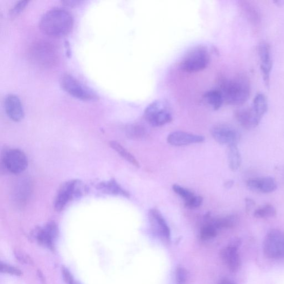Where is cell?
Returning <instances> with one entry per match:
<instances>
[{
  "mask_svg": "<svg viewBox=\"0 0 284 284\" xmlns=\"http://www.w3.org/2000/svg\"><path fill=\"white\" fill-rule=\"evenodd\" d=\"M29 1H19L12 7L9 12L11 18H15L18 16L26 8L28 5Z\"/></svg>",
  "mask_w": 284,
  "mask_h": 284,
  "instance_id": "obj_28",
  "label": "cell"
},
{
  "mask_svg": "<svg viewBox=\"0 0 284 284\" xmlns=\"http://www.w3.org/2000/svg\"><path fill=\"white\" fill-rule=\"evenodd\" d=\"M211 133L215 140L221 144L228 146L237 145L240 140L241 135L238 130L226 124H218L214 126Z\"/></svg>",
  "mask_w": 284,
  "mask_h": 284,
  "instance_id": "obj_11",
  "label": "cell"
},
{
  "mask_svg": "<svg viewBox=\"0 0 284 284\" xmlns=\"http://www.w3.org/2000/svg\"><path fill=\"white\" fill-rule=\"evenodd\" d=\"M172 188L173 190L177 194V195L185 199V202L190 200L194 196H195L192 192L183 188L181 186L175 184L173 185Z\"/></svg>",
  "mask_w": 284,
  "mask_h": 284,
  "instance_id": "obj_29",
  "label": "cell"
},
{
  "mask_svg": "<svg viewBox=\"0 0 284 284\" xmlns=\"http://www.w3.org/2000/svg\"><path fill=\"white\" fill-rule=\"evenodd\" d=\"M187 276H188V273L186 270L182 268L179 267L176 270V280L179 284H184L187 279Z\"/></svg>",
  "mask_w": 284,
  "mask_h": 284,
  "instance_id": "obj_31",
  "label": "cell"
},
{
  "mask_svg": "<svg viewBox=\"0 0 284 284\" xmlns=\"http://www.w3.org/2000/svg\"><path fill=\"white\" fill-rule=\"evenodd\" d=\"M147 130L141 126L135 125L130 126L127 130L128 136L134 140H140L145 135Z\"/></svg>",
  "mask_w": 284,
  "mask_h": 284,
  "instance_id": "obj_27",
  "label": "cell"
},
{
  "mask_svg": "<svg viewBox=\"0 0 284 284\" xmlns=\"http://www.w3.org/2000/svg\"><path fill=\"white\" fill-rule=\"evenodd\" d=\"M110 145L118 154L124 159H125L126 161L135 166L136 167H140V163L137 160L136 158L129 153L127 150L122 146L120 143L115 141H112L110 142Z\"/></svg>",
  "mask_w": 284,
  "mask_h": 284,
  "instance_id": "obj_23",
  "label": "cell"
},
{
  "mask_svg": "<svg viewBox=\"0 0 284 284\" xmlns=\"http://www.w3.org/2000/svg\"><path fill=\"white\" fill-rule=\"evenodd\" d=\"M4 106L7 115L11 120L20 122L24 119V110L18 97L10 94L7 96L4 101Z\"/></svg>",
  "mask_w": 284,
  "mask_h": 284,
  "instance_id": "obj_15",
  "label": "cell"
},
{
  "mask_svg": "<svg viewBox=\"0 0 284 284\" xmlns=\"http://www.w3.org/2000/svg\"><path fill=\"white\" fill-rule=\"evenodd\" d=\"M242 10H244L247 17L254 25H258L259 23L260 17L259 12L256 10L255 7L252 4L247 2H243V4H242Z\"/></svg>",
  "mask_w": 284,
  "mask_h": 284,
  "instance_id": "obj_24",
  "label": "cell"
},
{
  "mask_svg": "<svg viewBox=\"0 0 284 284\" xmlns=\"http://www.w3.org/2000/svg\"><path fill=\"white\" fill-rule=\"evenodd\" d=\"M150 223L154 232L165 240H169L171 231L162 214L156 209H152L148 212Z\"/></svg>",
  "mask_w": 284,
  "mask_h": 284,
  "instance_id": "obj_13",
  "label": "cell"
},
{
  "mask_svg": "<svg viewBox=\"0 0 284 284\" xmlns=\"http://www.w3.org/2000/svg\"><path fill=\"white\" fill-rule=\"evenodd\" d=\"M211 55L204 45L194 47L187 52L180 62V70L186 73H196L205 70L209 66Z\"/></svg>",
  "mask_w": 284,
  "mask_h": 284,
  "instance_id": "obj_3",
  "label": "cell"
},
{
  "mask_svg": "<svg viewBox=\"0 0 284 284\" xmlns=\"http://www.w3.org/2000/svg\"><path fill=\"white\" fill-rule=\"evenodd\" d=\"M233 282L228 280V279H224L223 280H221L218 284H233Z\"/></svg>",
  "mask_w": 284,
  "mask_h": 284,
  "instance_id": "obj_36",
  "label": "cell"
},
{
  "mask_svg": "<svg viewBox=\"0 0 284 284\" xmlns=\"http://www.w3.org/2000/svg\"><path fill=\"white\" fill-rule=\"evenodd\" d=\"M203 100L206 105L214 110H219L224 103L222 94L218 88L212 89L205 92Z\"/></svg>",
  "mask_w": 284,
  "mask_h": 284,
  "instance_id": "obj_19",
  "label": "cell"
},
{
  "mask_svg": "<svg viewBox=\"0 0 284 284\" xmlns=\"http://www.w3.org/2000/svg\"><path fill=\"white\" fill-rule=\"evenodd\" d=\"M239 222L237 215H230L215 220L213 225L218 229H228L236 226Z\"/></svg>",
  "mask_w": 284,
  "mask_h": 284,
  "instance_id": "obj_22",
  "label": "cell"
},
{
  "mask_svg": "<svg viewBox=\"0 0 284 284\" xmlns=\"http://www.w3.org/2000/svg\"><path fill=\"white\" fill-rule=\"evenodd\" d=\"M60 86L73 98L84 101H96L98 96L87 86L81 84L70 74H66L60 79Z\"/></svg>",
  "mask_w": 284,
  "mask_h": 284,
  "instance_id": "obj_6",
  "label": "cell"
},
{
  "mask_svg": "<svg viewBox=\"0 0 284 284\" xmlns=\"http://www.w3.org/2000/svg\"><path fill=\"white\" fill-rule=\"evenodd\" d=\"M217 229L213 224L204 226L200 231V238L203 240L212 239L217 236Z\"/></svg>",
  "mask_w": 284,
  "mask_h": 284,
  "instance_id": "obj_26",
  "label": "cell"
},
{
  "mask_svg": "<svg viewBox=\"0 0 284 284\" xmlns=\"http://www.w3.org/2000/svg\"><path fill=\"white\" fill-rule=\"evenodd\" d=\"M29 54L34 64L44 68L53 67L56 65L59 61L56 48L46 41H38L33 44Z\"/></svg>",
  "mask_w": 284,
  "mask_h": 284,
  "instance_id": "obj_4",
  "label": "cell"
},
{
  "mask_svg": "<svg viewBox=\"0 0 284 284\" xmlns=\"http://www.w3.org/2000/svg\"><path fill=\"white\" fill-rule=\"evenodd\" d=\"M227 155L229 167L233 171L238 170L240 167L241 157L237 145H232L228 146Z\"/></svg>",
  "mask_w": 284,
  "mask_h": 284,
  "instance_id": "obj_21",
  "label": "cell"
},
{
  "mask_svg": "<svg viewBox=\"0 0 284 284\" xmlns=\"http://www.w3.org/2000/svg\"><path fill=\"white\" fill-rule=\"evenodd\" d=\"M276 215L275 207L272 204H268L256 210L254 216L256 218L266 219L275 217Z\"/></svg>",
  "mask_w": 284,
  "mask_h": 284,
  "instance_id": "obj_25",
  "label": "cell"
},
{
  "mask_svg": "<svg viewBox=\"0 0 284 284\" xmlns=\"http://www.w3.org/2000/svg\"><path fill=\"white\" fill-rule=\"evenodd\" d=\"M99 188L105 193L112 194L115 195H120L126 198H129V193L117 183L115 180H110V181L101 183Z\"/></svg>",
  "mask_w": 284,
  "mask_h": 284,
  "instance_id": "obj_20",
  "label": "cell"
},
{
  "mask_svg": "<svg viewBox=\"0 0 284 284\" xmlns=\"http://www.w3.org/2000/svg\"><path fill=\"white\" fill-rule=\"evenodd\" d=\"M40 29L46 35L54 38L64 37L71 32L73 18L67 10L56 8L46 12L41 17Z\"/></svg>",
  "mask_w": 284,
  "mask_h": 284,
  "instance_id": "obj_1",
  "label": "cell"
},
{
  "mask_svg": "<svg viewBox=\"0 0 284 284\" xmlns=\"http://www.w3.org/2000/svg\"><path fill=\"white\" fill-rule=\"evenodd\" d=\"M203 198L200 196H194L190 200L186 201L185 203L186 207L190 209H196L202 205Z\"/></svg>",
  "mask_w": 284,
  "mask_h": 284,
  "instance_id": "obj_30",
  "label": "cell"
},
{
  "mask_svg": "<svg viewBox=\"0 0 284 284\" xmlns=\"http://www.w3.org/2000/svg\"><path fill=\"white\" fill-rule=\"evenodd\" d=\"M241 244V239L235 238L220 252L221 260L232 272H237L241 266V259L239 254Z\"/></svg>",
  "mask_w": 284,
  "mask_h": 284,
  "instance_id": "obj_8",
  "label": "cell"
},
{
  "mask_svg": "<svg viewBox=\"0 0 284 284\" xmlns=\"http://www.w3.org/2000/svg\"><path fill=\"white\" fill-rule=\"evenodd\" d=\"M67 284H80L78 281H75L74 278H73L71 280L69 281Z\"/></svg>",
  "mask_w": 284,
  "mask_h": 284,
  "instance_id": "obj_37",
  "label": "cell"
},
{
  "mask_svg": "<svg viewBox=\"0 0 284 284\" xmlns=\"http://www.w3.org/2000/svg\"><path fill=\"white\" fill-rule=\"evenodd\" d=\"M247 185L248 188L252 191L263 193L273 192L278 188L275 179L270 177L249 179Z\"/></svg>",
  "mask_w": 284,
  "mask_h": 284,
  "instance_id": "obj_17",
  "label": "cell"
},
{
  "mask_svg": "<svg viewBox=\"0 0 284 284\" xmlns=\"http://www.w3.org/2000/svg\"><path fill=\"white\" fill-rule=\"evenodd\" d=\"M246 211L248 213L251 211L255 205V201L251 198L245 199Z\"/></svg>",
  "mask_w": 284,
  "mask_h": 284,
  "instance_id": "obj_33",
  "label": "cell"
},
{
  "mask_svg": "<svg viewBox=\"0 0 284 284\" xmlns=\"http://www.w3.org/2000/svg\"><path fill=\"white\" fill-rule=\"evenodd\" d=\"M235 116L240 125L248 129L257 127L263 117L252 106L237 110Z\"/></svg>",
  "mask_w": 284,
  "mask_h": 284,
  "instance_id": "obj_14",
  "label": "cell"
},
{
  "mask_svg": "<svg viewBox=\"0 0 284 284\" xmlns=\"http://www.w3.org/2000/svg\"><path fill=\"white\" fill-rule=\"evenodd\" d=\"M5 168L13 174H19L27 167V159L24 152L17 149L6 151L3 158Z\"/></svg>",
  "mask_w": 284,
  "mask_h": 284,
  "instance_id": "obj_10",
  "label": "cell"
},
{
  "mask_svg": "<svg viewBox=\"0 0 284 284\" xmlns=\"http://www.w3.org/2000/svg\"><path fill=\"white\" fill-rule=\"evenodd\" d=\"M81 183L78 181H70L62 185L55 198L54 206L57 211L63 210L66 205L80 193Z\"/></svg>",
  "mask_w": 284,
  "mask_h": 284,
  "instance_id": "obj_9",
  "label": "cell"
},
{
  "mask_svg": "<svg viewBox=\"0 0 284 284\" xmlns=\"http://www.w3.org/2000/svg\"><path fill=\"white\" fill-rule=\"evenodd\" d=\"M217 88L222 94L224 102L228 105L241 106L250 97V83L243 75L231 79H221Z\"/></svg>",
  "mask_w": 284,
  "mask_h": 284,
  "instance_id": "obj_2",
  "label": "cell"
},
{
  "mask_svg": "<svg viewBox=\"0 0 284 284\" xmlns=\"http://www.w3.org/2000/svg\"><path fill=\"white\" fill-rule=\"evenodd\" d=\"M1 272L2 273H8L16 276H21L22 275V272L20 269L6 264H3V263H2L1 264Z\"/></svg>",
  "mask_w": 284,
  "mask_h": 284,
  "instance_id": "obj_32",
  "label": "cell"
},
{
  "mask_svg": "<svg viewBox=\"0 0 284 284\" xmlns=\"http://www.w3.org/2000/svg\"><path fill=\"white\" fill-rule=\"evenodd\" d=\"M58 235V229L53 222L48 223L44 228H40L36 234L38 242L41 245L53 250V240Z\"/></svg>",
  "mask_w": 284,
  "mask_h": 284,
  "instance_id": "obj_18",
  "label": "cell"
},
{
  "mask_svg": "<svg viewBox=\"0 0 284 284\" xmlns=\"http://www.w3.org/2000/svg\"><path fill=\"white\" fill-rule=\"evenodd\" d=\"M144 117L152 126L160 127L172 122L169 104L164 100H157L145 108Z\"/></svg>",
  "mask_w": 284,
  "mask_h": 284,
  "instance_id": "obj_5",
  "label": "cell"
},
{
  "mask_svg": "<svg viewBox=\"0 0 284 284\" xmlns=\"http://www.w3.org/2000/svg\"><path fill=\"white\" fill-rule=\"evenodd\" d=\"M204 140L205 138L202 136L186 133L182 131H174L170 134L167 138L168 142L175 146H183V145L191 144L200 143Z\"/></svg>",
  "mask_w": 284,
  "mask_h": 284,
  "instance_id": "obj_16",
  "label": "cell"
},
{
  "mask_svg": "<svg viewBox=\"0 0 284 284\" xmlns=\"http://www.w3.org/2000/svg\"><path fill=\"white\" fill-rule=\"evenodd\" d=\"M263 249L268 258L278 259L284 258V232L278 229L269 231L263 244Z\"/></svg>",
  "mask_w": 284,
  "mask_h": 284,
  "instance_id": "obj_7",
  "label": "cell"
},
{
  "mask_svg": "<svg viewBox=\"0 0 284 284\" xmlns=\"http://www.w3.org/2000/svg\"><path fill=\"white\" fill-rule=\"evenodd\" d=\"M258 54L263 81L266 88L269 89L270 86V74L273 67L271 50L269 45L264 42L260 44Z\"/></svg>",
  "mask_w": 284,
  "mask_h": 284,
  "instance_id": "obj_12",
  "label": "cell"
},
{
  "mask_svg": "<svg viewBox=\"0 0 284 284\" xmlns=\"http://www.w3.org/2000/svg\"><path fill=\"white\" fill-rule=\"evenodd\" d=\"M274 4H277V5L281 6L284 5V1H278L274 2Z\"/></svg>",
  "mask_w": 284,
  "mask_h": 284,
  "instance_id": "obj_38",
  "label": "cell"
},
{
  "mask_svg": "<svg viewBox=\"0 0 284 284\" xmlns=\"http://www.w3.org/2000/svg\"><path fill=\"white\" fill-rule=\"evenodd\" d=\"M82 2L80 1H64L62 2V3H63L65 5L70 6V7H73L77 5H79L80 4H81Z\"/></svg>",
  "mask_w": 284,
  "mask_h": 284,
  "instance_id": "obj_34",
  "label": "cell"
},
{
  "mask_svg": "<svg viewBox=\"0 0 284 284\" xmlns=\"http://www.w3.org/2000/svg\"><path fill=\"white\" fill-rule=\"evenodd\" d=\"M233 184H234L233 181H228L224 184L225 188L226 189H230L232 188Z\"/></svg>",
  "mask_w": 284,
  "mask_h": 284,
  "instance_id": "obj_35",
  "label": "cell"
}]
</instances>
